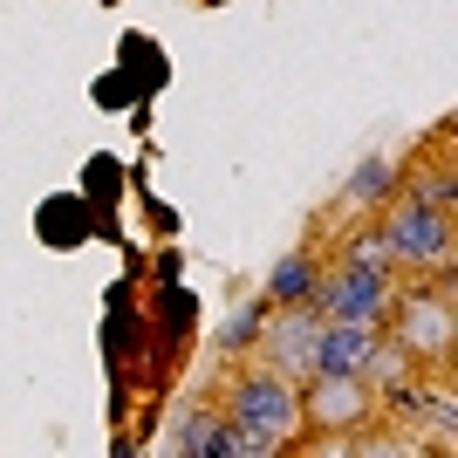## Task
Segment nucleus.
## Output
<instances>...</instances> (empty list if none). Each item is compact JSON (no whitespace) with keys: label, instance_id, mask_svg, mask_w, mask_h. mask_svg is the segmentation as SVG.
Listing matches in <instances>:
<instances>
[{"label":"nucleus","instance_id":"obj_9","mask_svg":"<svg viewBox=\"0 0 458 458\" xmlns=\"http://www.w3.org/2000/svg\"><path fill=\"white\" fill-rule=\"evenodd\" d=\"M315 281H322V274H315V260H308V253H287L281 267H274V287H267V294L287 308V301H308V294H315Z\"/></svg>","mask_w":458,"mask_h":458},{"label":"nucleus","instance_id":"obj_6","mask_svg":"<svg viewBox=\"0 0 458 458\" xmlns=\"http://www.w3.org/2000/svg\"><path fill=\"white\" fill-rule=\"evenodd\" d=\"M315 343H322V308L315 301H287L281 322H267V369L301 383L315 369Z\"/></svg>","mask_w":458,"mask_h":458},{"label":"nucleus","instance_id":"obj_5","mask_svg":"<svg viewBox=\"0 0 458 458\" xmlns=\"http://www.w3.org/2000/svg\"><path fill=\"white\" fill-rule=\"evenodd\" d=\"M301 411H308V424H322V431H356V424L377 411V383H363V377H308Z\"/></svg>","mask_w":458,"mask_h":458},{"label":"nucleus","instance_id":"obj_8","mask_svg":"<svg viewBox=\"0 0 458 458\" xmlns=\"http://www.w3.org/2000/svg\"><path fill=\"white\" fill-rule=\"evenodd\" d=\"M165 445H172V452H191V458H233V424L226 418H185Z\"/></svg>","mask_w":458,"mask_h":458},{"label":"nucleus","instance_id":"obj_4","mask_svg":"<svg viewBox=\"0 0 458 458\" xmlns=\"http://www.w3.org/2000/svg\"><path fill=\"white\" fill-rule=\"evenodd\" d=\"M383 247L403 267H445L452 260V212L431 199H397L383 219Z\"/></svg>","mask_w":458,"mask_h":458},{"label":"nucleus","instance_id":"obj_7","mask_svg":"<svg viewBox=\"0 0 458 458\" xmlns=\"http://www.w3.org/2000/svg\"><path fill=\"white\" fill-rule=\"evenodd\" d=\"M377 349H383V328L322 322V343H315V369H308V377H363V369L377 363Z\"/></svg>","mask_w":458,"mask_h":458},{"label":"nucleus","instance_id":"obj_2","mask_svg":"<svg viewBox=\"0 0 458 458\" xmlns=\"http://www.w3.org/2000/svg\"><path fill=\"white\" fill-rule=\"evenodd\" d=\"M308 301L322 308V322H356V328H383L390 322V267H369V260H343V267L315 281Z\"/></svg>","mask_w":458,"mask_h":458},{"label":"nucleus","instance_id":"obj_3","mask_svg":"<svg viewBox=\"0 0 458 458\" xmlns=\"http://www.w3.org/2000/svg\"><path fill=\"white\" fill-rule=\"evenodd\" d=\"M390 343L411 356V363H445L458 343V308L452 294H403V301H390Z\"/></svg>","mask_w":458,"mask_h":458},{"label":"nucleus","instance_id":"obj_10","mask_svg":"<svg viewBox=\"0 0 458 458\" xmlns=\"http://www.w3.org/2000/svg\"><path fill=\"white\" fill-rule=\"evenodd\" d=\"M253 328H260V308H240V315H233V322H226V335H219V343H226V349H240V343H247V335H253Z\"/></svg>","mask_w":458,"mask_h":458},{"label":"nucleus","instance_id":"obj_1","mask_svg":"<svg viewBox=\"0 0 458 458\" xmlns=\"http://www.w3.org/2000/svg\"><path fill=\"white\" fill-rule=\"evenodd\" d=\"M226 424H233V452H287V445L308 431V411H301V383L281 377V369H253V377H240V390H233L226 403Z\"/></svg>","mask_w":458,"mask_h":458}]
</instances>
